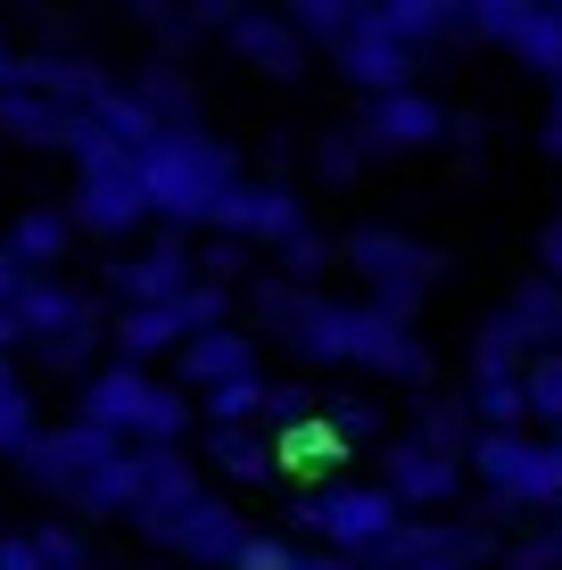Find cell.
<instances>
[{
  "mask_svg": "<svg viewBox=\"0 0 562 570\" xmlns=\"http://www.w3.org/2000/svg\"><path fill=\"white\" fill-rule=\"evenodd\" d=\"M463 397H472L480 430H521L530 422V381H472Z\"/></svg>",
  "mask_w": 562,
  "mask_h": 570,
  "instance_id": "obj_32",
  "label": "cell"
},
{
  "mask_svg": "<svg viewBox=\"0 0 562 570\" xmlns=\"http://www.w3.org/2000/svg\"><path fill=\"white\" fill-rule=\"evenodd\" d=\"M274 463L289 471V480H332V471L347 463V439H339L323 414H306V422L274 430Z\"/></svg>",
  "mask_w": 562,
  "mask_h": 570,
  "instance_id": "obj_21",
  "label": "cell"
},
{
  "mask_svg": "<svg viewBox=\"0 0 562 570\" xmlns=\"http://www.w3.org/2000/svg\"><path fill=\"white\" fill-rule=\"evenodd\" d=\"M17 83H26V50H17V42H9V33H0V100H9V91H17Z\"/></svg>",
  "mask_w": 562,
  "mask_h": 570,
  "instance_id": "obj_48",
  "label": "cell"
},
{
  "mask_svg": "<svg viewBox=\"0 0 562 570\" xmlns=\"http://www.w3.org/2000/svg\"><path fill=\"white\" fill-rule=\"evenodd\" d=\"M505 314L521 323V340L538 347V356H562V282H546V273H530V282L505 298Z\"/></svg>",
  "mask_w": 562,
  "mask_h": 570,
  "instance_id": "obj_25",
  "label": "cell"
},
{
  "mask_svg": "<svg viewBox=\"0 0 562 570\" xmlns=\"http://www.w3.org/2000/svg\"><path fill=\"white\" fill-rule=\"evenodd\" d=\"M298 232H306V207L289 199V183H240L216 240H274V248H289Z\"/></svg>",
  "mask_w": 562,
  "mask_h": 570,
  "instance_id": "obj_14",
  "label": "cell"
},
{
  "mask_svg": "<svg viewBox=\"0 0 562 570\" xmlns=\"http://www.w3.org/2000/svg\"><path fill=\"white\" fill-rule=\"evenodd\" d=\"M496 554L489 521H447V513H405L397 538L381 546V570H480Z\"/></svg>",
  "mask_w": 562,
  "mask_h": 570,
  "instance_id": "obj_5",
  "label": "cell"
},
{
  "mask_svg": "<svg viewBox=\"0 0 562 570\" xmlns=\"http://www.w3.org/2000/svg\"><path fill=\"white\" fill-rule=\"evenodd\" d=\"M521 26H530V0H480V9H472V33H480V42H521Z\"/></svg>",
  "mask_w": 562,
  "mask_h": 570,
  "instance_id": "obj_38",
  "label": "cell"
},
{
  "mask_svg": "<svg viewBox=\"0 0 562 570\" xmlns=\"http://www.w3.org/2000/svg\"><path fill=\"white\" fill-rule=\"evenodd\" d=\"M530 422H546L562 439V356H538L530 364Z\"/></svg>",
  "mask_w": 562,
  "mask_h": 570,
  "instance_id": "obj_37",
  "label": "cell"
},
{
  "mask_svg": "<svg viewBox=\"0 0 562 570\" xmlns=\"http://www.w3.org/2000/svg\"><path fill=\"white\" fill-rule=\"evenodd\" d=\"M298 570H364V562H347V554H298Z\"/></svg>",
  "mask_w": 562,
  "mask_h": 570,
  "instance_id": "obj_49",
  "label": "cell"
},
{
  "mask_svg": "<svg viewBox=\"0 0 562 570\" xmlns=\"http://www.w3.org/2000/svg\"><path fill=\"white\" fill-rule=\"evenodd\" d=\"M17 340H26V323H17V314H9V306H0V356H9V347H17Z\"/></svg>",
  "mask_w": 562,
  "mask_h": 570,
  "instance_id": "obj_50",
  "label": "cell"
},
{
  "mask_svg": "<svg viewBox=\"0 0 562 570\" xmlns=\"http://www.w3.org/2000/svg\"><path fill=\"white\" fill-rule=\"evenodd\" d=\"M538 149H546V157H562V116H546V132H538Z\"/></svg>",
  "mask_w": 562,
  "mask_h": 570,
  "instance_id": "obj_51",
  "label": "cell"
},
{
  "mask_svg": "<svg viewBox=\"0 0 562 570\" xmlns=\"http://www.w3.org/2000/svg\"><path fill=\"white\" fill-rule=\"evenodd\" d=\"M538 265H546V282H562V215H546V232H538Z\"/></svg>",
  "mask_w": 562,
  "mask_h": 570,
  "instance_id": "obj_46",
  "label": "cell"
},
{
  "mask_svg": "<svg viewBox=\"0 0 562 570\" xmlns=\"http://www.w3.org/2000/svg\"><path fill=\"white\" fill-rule=\"evenodd\" d=\"M231 58H248L257 75H282V83H298L306 67H315V42H306L298 26H289V9H240V26H231Z\"/></svg>",
  "mask_w": 562,
  "mask_h": 570,
  "instance_id": "obj_11",
  "label": "cell"
},
{
  "mask_svg": "<svg viewBox=\"0 0 562 570\" xmlns=\"http://www.w3.org/2000/svg\"><path fill=\"white\" fill-rule=\"evenodd\" d=\"M108 340H116V364H141V372H149V356L190 347V331H183V314H174V306H125V314L108 323Z\"/></svg>",
  "mask_w": 562,
  "mask_h": 570,
  "instance_id": "obj_22",
  "label": "cell"
},
{
  "mask_svg": "<svg viewBox=\"0 0 562 570\" xmlns=\"http://www.w3.org/2000/svg\"><path fill=\"white\" fill-rule=\"evenodd\" d=\"M289 26H298L306 42H323V50H347L373 26V9H364V0H289Z\"/></svg>",
  "mask_w": 562,
  "mask_h": 570,
  "instance_id": "obj_28",
  "label": "cell"
},
{
  "mask_svg": "<svg viewBox=\"0 0 562 570\" xmlns=\"http://www.w3.org/2000/svg\"><path fill=\"white\" fill-rule=\"evenodd\" d=\"M332 257H339V240H323V232H315V224H306V232H298V240H289V248H282V265H274V273H282V282H298V289H315V273H323V265H332Z\"/></svg>",
  "mask_w": 562,
  "mask_h": 570,
  "instance_id": "obj_35",
  "label": "cell"
},
{
  "mask_svg": "<svg viewBox=\"0 0 562 570\" xmlns=\"http://www.w3.org/2000/svg\"><path fill=\"white\" fill-rule=\"evenodd\" d=\"M149 538H158L166 554H183V562L231 570V562H240V546L257 538V529H248L240 513H231L224 497H199V504H183V513H174V521H158V529H149Z\"/></svg>",
  "mask_w": 562,
  "mask_h": 570,
  "instance_id": "obj_9",
  "label": "cell"
},
{
  "mask_svg": "<svg viewBox=\"0 0 562 570\" xmlns=\"http://www.w3.org/2000/svg\"><path fill=\"white\" fill-rule=\"evenodd\" d=\"M132 100H141L149 116H158V125H199V83H190V67L183 58H149L141 75H132Z\"/></svg>",
  "mask_w": 562,
  "mask_h": 570,
  "instance_id": "obj_23",
  "label": "cell"
},
{
  "mask_svg": "<svg viewBox=\"0 0 562 570\" xmlns=\"http://www.w3.org/2000/svg\"><path fill=\"white\" fill-rule=\"evenodd\" d=\"M332 67H339L356 91H373V100H390V91H422V83H414V75H422V50H405L397 33H381V17H373L347 50H332Z\"/></svg>",
  "mask_w": 562,
  "mask_h": 570,
  "instance_id": "obj_13",
  "label": "cell"
},
{
  "mask_svg": "<svg viewBox=\"0 0 562 570\" xmlns=\"http://www.w3.org/2000/svg\"><path fill=\"white\" fill-rule=\"evenodd\" d=\"M0 570H50L42 546H33V529H9V538H0Z\"/></svg>",
  "mask_w": 562,
  "mask_h": 570,
  "instance_id": "obj_45",
  "label": "cell"
},
{
  "mask_svg": "<svg viewBox=\"0 0 562 570\" xmlns=\"http://www.w3.org/2000/svg\"><path fill=\"white\" fill-rule=\"evenodd\" d=\"M513 58H521V67H538L546 83L562 75V0H546V9H530V26H521Z\"/></svg>",
  "mask_w": 562,
  "mask_h": 570,
  "instance_id": "obj_31",
  "label": "cell"
},
{
  "mask_svg": "<svg viewBox=\"0 0 562 570\" xmlns=\"http://www.w3.org/2000/svg\"><path fill=\"white\" fill-rule=\"evenodd\" d=\"M315 306H323L315 289L282 282V273H257V282H248V314H257L265 331H282V340H298V331H306V314H315Z\"/></svg>",
  "mask_w": 562,
  "mask_h": 570,
  "instance_id": "obj_27",
  "label": "cell"
},
{
  "mask_svg": "<svg viewBox=\"0 0 562 570\" xmlns=\"http://www.w3.org/2000/svg\"><path fill=\"white\" fill-rule=\"evenodd\" d=\"M141 183H149V207H158L166 224L224 232V207H231V190H240V149L216 141L207 125H183L141 157Z\"/></svg>",
  "mask_w": 562,
  "mask_h": 570,
  "instance_id": "obj_1",
  "label": "cell"
},
{
  "mask_svg": "<svg viewBox=\"0 0 562 570\" xmlns=\"http://www.w3.org/2000/svg\"><path fill=\"white\" fill-rule=\"evenodd\" d=\"M158 397H166L158 372L108 364V372H91V381H83V397H75V422L108 430V439H125V446H141V430H149V414H158Z\"/></svg>",
  "mask_w": 562,
  "mask_h": 570,
  "instance_id": "obj_7",
  "label": "cell"
},
{
  "mask_svg": "<svg viewBox=\"0 0 562 570\" xmlns=\"http://www.w3.org/2000/svg\"><path fill=\"white\" fill-rule=\"evenodd\" d=\"M67 215H75V232H91V240H125V232L141 224V215H158V207H149L141 174H83Z\"/></svg>",
  "mask_w": 562,
  "mask_h": 570,
  "instance_id": "obj_12",
  "label": "cell"
},
{
  "mask_svg": "<svg viewBox=\"0 0 562 570\" xmlns=\"http://www.w3.org/2000/svg\"><path fill=\"white\" fill-rule=\"evenodd\" d=\"M381 488H390L405 513H438V504L463 497V463L455 455H431L422 439H397L390 455H381Z\"/></svg>",
  "mask_w": 562,
  "mask_h": 570,
  "instance_id": "obj_10",
  "label": "cell"
},
{
  "mask_svg": "<svg viewBox=\"0 0 562 570\" xmlns=\"http://www.w3.org/2000/svg\"><path fill=\"white\" fill-rule=\"evenodd\" d=\"M108 289L125 306H183L190 289H199V257L183 248V232H158L149 248H132V257L108 265Z\"/></svg>",
  "mask_w": 562,
  "mask_h": 570,
  "instance_id": "obj_8",
  "label": "cell"
},
{
  "mask_svg": "<svg viewBox=\"0 0 562 570\" xmlns=\"http://www.w3.org/2000/svg\"><path fill=\"white\" fill-rule=\"evenodd\" d=\"M33 546H42V562H50V570L91 562V554H83V538H75V521H33Z\"/></svg>",
  "mask_w": 562,
  "mask_h": 570,
  "instance_id": "obj_42",
  "label": "cell"
},
{
  "mask_svg": "<svg viewBox=\"0 0 562 570\" xmlns=\"http://www.w3.org/2000/svg\"><path fill=\"white\" fill-rule=\"evenodd\" d=\"M315 414L332 422V430H339L347 446H356V439H373V430H381V405H373V397H323Z\"/></svg>",
  "mask_w": 562,
  "mask_h": 570,
  "instance_id": "obj_39",
  "label": "cell"
},
{
  "mask_svg": "<svg viewBox=\"0 0 562 570\" xmlns=\"http://www.w3.org/2000/svg\"><path fill=\"white\" fill-rule=\"evenodd\" d=\"M100 340H108V323H83V331H67V340H42V347H33V364H42V372H83Z\"/></svg>",
  "mask_w": 562,
  "mask_h": 570,
  "instance_id": "obj_36",
  "label": "cell"
},
{
  "mask_svg": "<svg viewBox=\"0 0 562 570\" xmlns=\"http://www.w3.org/2000/svg\"><path fill=\"white\" fill-rule=\"evenodd\" d=\"M364 132L381 141V157L390 149H431V141H447V108L422 100V91H390V100L364 108Z\"/></svg>",
  "mask_w": 562,
  "mask_h": 570,
  "instance_id": "obj_16",
  "label": "cell"
},
{
  "mask_svg": "<svg viewBox=\"0 0 562 570\" xmlns=\"http://www.w3.org/2000/svg\"><path fill=\"white\" fill-rule=\"evenodd\" d=\"M231 570H298V546L282 538V529H257V538L240 546V562Z\"/></svg>",
  "mask_w": 562,
  "mask_h": 570,
  "instance_id": "obj_41",
  "label": "cell"
},
{
  "mask_svg": "<svg viewBox=\"0 0 562 570\" xmlns=\"http://www.w3.org/2000/svg\"><path fill=\"white\" fill-rule=\"evenodd\" d=\"M33 282H42V273H33L26 257H17V248H9V240H0V306H9V314H17V306H26V289H33Z\"/></svg>",
  "mask_w": 562,
  "mask_h": 570,
  "instance_id": "obj_44",
  "label": "cell"
},
{
  "mask_svg": "<svg viewBox=\"0 0 562 570\" xmlns=\"http://www.w3.org/2000/svg\"><path fill=\"white\" fill-rule=\"evenodd\" d=\"M116 455H125V439H108V430H91V422H67V430H42V439L17 455V471H26L33 488H50V497L83 504L91 480H100Z\"/></svg>",
  "mask_w": 562,
  "mask_h": 570,
  "instance_id": "obj_4",
  "label": "cell"
},
{
  "mask_svg": "<svg viewBox=\"0 0 562 570\" xmlns=\"http://www.w3.org/2000/svg\"><path fill=\"white\" fill-rule=\"evenodd\" d=\"M397 521H405V504L390 488H364V480H332V488L289 504V529H315L323 554H347V562H373L397 538Z\"/></svg>",
  "mask_w": 562,
  "mask_h": 570,
  "instance_id": "obj_3",
  "label": "cell"
},
{
  "mask_svg": "<svg viewBox=\"0 0 562 570\" xmlns=\"http://www.w3.org/2000/svg\"><path fill=\"white\" fill-rule=\"evenodd\" d=\"M364 570H381V562H364Z\"/></svg>",
  "mask_w": 562,
  "mask_h": 570,
  "instance_id": "obj_54",
  "label": "cell"
},
{
  "mask_svg": "<svg viewBox=\"0 0 562 570\" xmlns=\"http://www.w3.org/2000/svg\"><path fill=\"white\" fill-rule=\"evenodd\" d=\"M0 538H9V529H0Z\"/></svg>",
  "mask_w": 562,
  "mask_h": 570,
  "instance_id": "obj_55",
  "label": "cell"
},
{
  "mask_svg": "<svg viewBox=\"0 0 562 570\" xmlns=\"http://www.w3.org/2000/svg\"><path fill=\"white\" fill-rule=\"evenodd\" d=\"M207 488H199V471H190V455L183 446H125V521L141 529H158V521H174L183 504H199Z\"/></svg>",
  "mask_w": 562,
  "mask_h": 570,
  "instance_id": "obj_6",
  "label": "cell"
},
{
  "mask_svg": "<svg viewBox=\"0 0 562 570\" xmlns=\"http://www.w3.org/2000/svg\"><path fill=\"white\" fill-rule=\"evenodd\" d=\"M447 141H455V149H480V141H489V116H472V108L447 116Z\"/></svg>",
  "mask_w": 562,
  "mask_h": 570,
  "instance_id": "obj_47",
  "label": "cell"
},
{
  "mask_svg": "<svg viewBox=\"0 0 562 570\" xmlns=\"http://www.w3.org/2000/svg\"><path fill=\"white\" fill-rule=\"evenodd\" d=\"M199 282H216V289H240L248 282V240H216L199 257Z\"/></svg>",
  "mask_w": 562,
  "mask_h": 570,
  "instance_id": "obj_43",
  "label": "cell"
},
{
  "mask_svg": "<svg viewBox=\"0 0 562 570\" xmlns=\"http://www.w3.org/2000/svg\"><path fill=\"white\" fill-rule=\"evenodd\" d=\"M17 389H26L17 381V356H0V397H17Z\"/></svg>",
  "mask_w": 562,
  "mask_h": 570,
  "instance_id": "obj_52",
  "label": "cell"
},
{
  "mask_svg": "<svg viewBox=\"0 0 562 570\" xmlns=\"http://www.w3.org/2000/svg\"><path fill=\"white\" fill-rule=\"evenodd\" d=\"M42 439V414H33V397L17 389V397H0V455H26V446Z\"/></svg>",
  "mask_w": 562,
  "mask_h": 570,
  "instance_id": "obj_40",
  "label": "cell"
},
{
  "mask_svg": "<svg viewBox=\"0 0 562 570\" xmlns=\"http://www.w3.org/2000/svg\"><path fill=\"white\" fill-rule=\"evenodd\" d=\"M0 240H9L33 273H50L58 257H67V240H75V215H67V207H26L9 232H0Z\"/></svg>",
  "mask_w": 562,
  "mask_h": 570,
  "instance_id": "obj_26",
  "label": "cell"
},
{
  "mask_svg": "<svg viewBox=\"0 0 562 570\" xmlns=\"http://www.w3.org/2000/svg\"><path fill=\"white\" fill-rule=\"evenodd\" d=\"M257 414H274V381H231L207 397V430H248Z\"/></svg>",
  "mask_w": 562,
  "mask_h": 570,
  "instance_id": "obj_33",
  "label": "cell"
},
{
  "mask_svg": "<svg viewBox=\"0 0 562 570\" xmlns=\"http://www.w3.org/2000/svg\"><path fill=\"white\" fill-rule=\"evenodd\" d=\"M530 364H538V347L521 340V323L505 306L472 323V381H530Z\"/></svg>",
  "mask_w": 562,
  "mask_h": 570,
  "instance_id": "obj_19",
  "label": "cell"
},
{
  "mask_svg": "<svg viewBox=\"0 0 562 570\" xmlns=\"http://www.w3.org/2000/svg\"><path fill=\"white\" fill-rule=\"evenodd\" d=\"M405 439H422L431 455H455V463H472V446H480V414H472V397H414V430Z\"/></svg>",
  "mask_w": 562,
  "mask_h": 570,
  "instance_id": "obj_20",
  "label": "cell"
},
{
  "mask_svg": "<svg viewBox=\"0 0 562 570\" xmlns=\"http://www.w3.org/2000/svg\"><path fill=\"white\" fill-rule=\"evenodd\" d=\"M373 157H381V141H373L364 125H332V132L315 141V174H323V183H356Z\"/></svg>",
  "mask_w": 562,
  "mask_h": 570,
  "instance_id": "obj_30",
  "label": "cell"
},
{
  "mask_svg": "<svg viewBox=\"0 0 562 570\" xmlns=\"http://www.w3.org/2000/svg\"><path fill=\"white\" fill-rule=\"evenodd\" d=\"M75 166H83V174H141V149H132V141H116L100 116H91V125H83V141H75Z\"/></svg>",
  "mask_w": 562,
  "mask_h": 570,
  "instance_id": "obj_34",
  "label": "cell"
},
{
  "mask_svg": "<svg viewBox=\"0 0 562 570\" xmlns=\"http://www.w3.org/2000/svg\"><path fill=\"white\" fill-rule=\"evenodd\" d=\"M373 17L405 50H431V42H447V33H472V9H455V0H390V9H373Z\"/></svg>",
  "mask_w": 562,
  "mask_h": 570,
  "instance_id": "obj_24",
  "label": "cell"
},
{
  "mask_svg": "<svg viewBox=\"0 0 562 570\" xmlns=\"http://www.w3.org/2000/svg\"><path fill=\"white\" fill-rule=\"evenodd\" d=\"M17 323H26V347H42V340H67V331H83V323H108L100 298H83V289H67V282H33L26 289V306H17Z\"/></svg>",
  "mask_w": 562,
  "mask_h": 570,
  "instance_id": "obj_18",
  "label": "cell"
},
{
  "mask_svg": "<svg viewBox=\"0 0 562 570\" xmlns=\"http://www.w3.org/2000/svg\"><path fill=\"white\" fill-rule=\"evenodd\" d=\"M83 125H91L83 108H58V100H42V91H9V100H0V132L26 141V149H67L75 157Z\"/></svg>",
  "mask_w": 562,
  "mask_h": 570,
  "instance_id": "obj_15",
  "label": "cell"
},
{
  "mask_svg": "<svg viewBox=\"0 0 562 570\" xmlns=\"http://www.w3.org/2000/svg\"><path fill=\"white\" fill-rule=\"evenodd\" d=\"M339 257L356 265V282L373 289V306L397 314V323H414V306L447 282V257H438L431 240H414V232H397V224H356V232H339Z\"/></svg>",
  "mask_w": 562,
  "mask_h": 570,
  "instance_id": "obj_2",
  "label": "cell"
},
{
  "mask_svg": "<svg viewBox=\"0 0 562 570\" xmlns=\"http://www.w3.org/2000/svg\"><path fill=\"white\" fill-rule=\"evenodd\" d=\"M75 570H100V562H75Z\"/></svg>",
  "mask_w": 562,
  "mask_h": 570,
  "instance_id": "obj_53",
  "label": "cell"
},
{
  "mask_svg": "<svg viewBox=\"0 0 562 570\" xmlns=\"http://www.w3.org/2000/svg\"><path fill=\"white\" fill-rule=\"evenodd\" d=\"M183 381L190 389H231V381H257V340L248 331H199V340L183 347Z\"/></svg>",
  "mask_w": 562,
  "mask_h": 570,
  "instance_id": "obj_17",
  "label": "cell"
},
{
  "mask_svg": "<svg viewBox=\"0 0 562 570\" xmlns=\"http://www.w3.org/2000/svg\"><path fill=\"white\" fill-rule=\"evenodd\" d=\"M207 463H224V480H240V488H257V480H274V446L257 439V430H207Z\"/></svg>",
  "mask_w": 562,
  "mask_h": 570,
  "instance_id": "obj_29",
  "label": "cell"
}]
</instances>
